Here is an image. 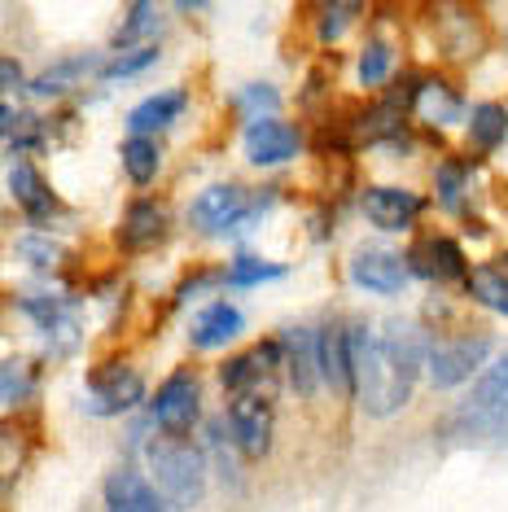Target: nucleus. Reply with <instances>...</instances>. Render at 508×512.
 Returning a JSON list of instances; mask_svg holds the SVG:
<instances>
[{"instance_id": "1", "label": "nucleus", "mask_w": 508, "mask_h": 512, "mask_svg": "<svg viewBox=\"0 0 508 512\" xmlns=\"http://www.w3.org/2000/svg\"><path fill=\"white\" fill-rule=\"evenodd\" d=\"M346 333H351V364H355V403H360L368 416H377V421L403 412V407L412 403V390L417 386L399 377V368L381 351L377 329L364 320H351Z\"/></svg>"}, {"instance_id": "2", "label": "nucleus", "mask_w": 508, "mask_h": 512, "mask_svg": "<svg viewBox=\"0 0 508 512\" xmlns=\"http://www.w3.org/2000/svg\"><path fill=\"white\" fill-rule=\"evenodd\" d=\"M281 184H263L259 193L241 189V184H211L189 202V228L202 237H233V232L259 224L276 206Z\"/></svg>"}, {"instance_id": "3", "label": "nucleus", "mask_w": 508, "mask_h": 512, "mask_svg": "<svg viewBox=\"0 0 508 512\" xmlns=\"http://www.w3.org/2000/svg\"><path fill=\"white\" fill-rule=\"evenodd\" d=\"M443 434L460 438H500L508 434V351L473 381V390L460 399L443 421Z\"/></svg>"}, {"instance_id": "4", "label": "nucleus", "mask_w": 508, "mask_h": 512, "mask_svg": "<svg viewBox=\"0 0 508 512\" xmlns=\"http://www.w3.org/2000/svg\"><path fill=\"white\" fill-rule=\"evenodd\" d=\"M145 464L149 477L163 495H171L180 508H198L206 495V456L189 438H167L154 434L145 442Z\"/></svg>"}, {"instance_id": "5", "label": "nucleus", "mask_w": 508, "mask_h": 512, "mask_svg": "<svg viewBox=\"0 0 508 512\" xmlns=\"http://www.w3.org/2000/svg\"><path fill=\"white\" fill-rule=\"evenodd\" d=\"M425 31H430L434 57L452 66H465L487 49V22L469 0H425Z\"/></svg>"}, {"instance_id": "6", "label": "nucleus", "mask_w": 508, "mask_h": 512, "mask_svg": "<svg viewBox=\"0 0 508 512\" xmlns=\"http://www.w3.org/2000/svg\"><path fill=\"white\" fill-rule=\"evenodd\" d=\"M495 342L487 329H447L434 337L430 346V364H425V377H430L434 390H456L491 359Z\"/></svg>"}, {"instance_id": "7", "label": "nucleus", "mask_w": 508, "mask_h": 512, "mask_svg": "<svg viewBox=\"0 0 508 512\" xmlns=\"http://www.w3.org/2000/svg\"><path fill=\"white\" fill-rule=\"evenodd\" d=\"M149 416H154L158 434L167 438H189L202 421V381L193 368H176L167 372L154 386V399H149Z\"/></svg>"}, {"instance_id": "8", "label": "nucleus", "mask_w": 508, "mask_h": 512, "mask_svg": "<svg viewBox=\"0 0 508 512\" xmlns=\"http://www.w3.org/2000/svg\"><path fill=\"white\" fill-rule=\"evenodd\" d=\"M145 403V377L123 359H106V364H92L84 381V407L88 416H127Z\"/></svg>"}, {"instance_id": "9", "label": "nucleus", "mask_w": 508, "mask_h": 512, "mask_svg": "<svg viewBox=\"0 0 508 512\" xmlns=\"http://www.w3.org/2000/svg\"><path fill=\"white\" fill-rule=\"evenodd\" d=\"M224 416H228V429H233V442H237L241 456L246 460L268 456L272 442H276V403H272V394H259V390L228 394Z\"/></svg>"}, {"instance_id": "10", "label": "nucleus", "mask_w": 508, "mask_h": 512, "mask_svg": "<svg viewBox=\"0 0 508 512\" xmlns=\"http://www.w3.org/2000/svg\"><path fill=\"white\" fill-rule=\"evenodd\" d=\"M403 254H408L412 276L425 285H465L473 272L465 246L456 237H447V232H425Z\"/></svg>"}, {"instance_id": "11", "label": "nucleus", "mask_w": 508, "mask_h": 512, "mask_svg": "<svg viewBox=\"0 0 508 512\" xmlns=\"http://www.w3.org/2000/svg\"><path fill=\"white\" fill-rule=\"evenodd\" d=\"M285 372V346L281 337H263L259 346H250V351H241L233 359H224L219 364V386H224L228 394H272L276 377Z\"/></svg>"}, {"instance_id": "12", "label": "nucleus", "mask_w": 508, "mask_h": 512, "mask_svg": "<svg viewBox=\"0 0 508 512\" xmlns=\"http://www.w3.org/2000/svg\"><path fill=\"white\" fill-rule=\"evenodd\" d=\"M425 211H430V197L403 189V184H364L360 189V215L377 232H412Z\"/></svg>"}, {"instance_id": "13", "label": "nucleus", "mask_w": 508, "mask_h": 512, "mask_svg": "<svg viewBox=\"0 0 508 512\" xmlns=\"http://www.w3.org/2000/svg\"><path fill=\"white\" fill-rule=\"evenodd\" d=\"M346 281H351L360 294H377V298H395L408 289L412 267L408 254L399 250H381V246H360L346 259Z\"/></svg>"}, {"instance_id": "14", "label": "nucleus", "mask_w": 508, "mask_h": 512, "mask_svg": "<svg viewBox=\"0 0 508 512\" xmlns=\"http://www.w3.org/2000/svg\"><path fill=\"white\" fill-rule=\"evenodd\" d=\"M469 101L460 84H452L447 75H417V92H412V119L425 123L430 132H447V127H465L469 123Z\"/></svg>"}, {"instance_id": "15", "label": "nucleus", "mask_w": 508, "mask_h": 512, "mask_svg": "<svg viewBox=\"0 0 508 512\" xmlns=\"http://www.w3.org/2000/svg\"><path fill=\"white\" fill-rule=\"evenodd\" d=\"M5 184H9V197L18 202V211H22V219H27L31 228L49 232V224H57L62 202H57V193L49 189V180H44V171L36 167V162L14 158L9 162V171H5Z\"/></svg>"}, {"instance_id": "16", "label": "nucleus", "mask_w": 508, "mask_h": 512, "mask_svg": "<svg viewBox=\"0 0 508 512\" xmlns=\"http://www.w3.org/2000/svg\"><path fill=\"white\" fill-rule=\"evenodd\" d=\"M241 149H246L250 167H281V162H294L303 154V127L276 119V114L250 119L241 132Z\"/></svg>"}, {"instance_id": "17", "label": "nucleus", "mask_w": 508, "mask_h": 512, "mask_svg": "<svg viewBox=\"0 0 508 512\" xmlns=\"http://www.w3.org/2000/svg\"><path fill=\"white\" fill-rule=\"evenodd\" d=\"M171 232V211L163 197H136V202L123 206V219H119V241L123 254H149L154 246H163Z\"/></svg>"}, {"instance_id": "18", "label": "nucleus", "mask_w": 508, "mask_h": 512, "mask_svg": "<svg viewBox=\"0 0 508 512\" xmlns=\"http://www.w3.org/2000/svg\"><path fill=\"white\" fill-rule=\"evenodd\" d=\"M276 337H281V346H285V377H290L294 394L303 403H311L320 390H325V377H320L316 329H311V324H285Z\"/></svg>"}, {"instance_id": "19", "label": "nucleus", "mask_w": 508, "mask_h": 512, "mask_svg": "<svg viewBox=\"0 0 508 512\" xmlns=\"http://www.w3.org/2000/svg\"><path fill=\"white\" fill-rule=\"evenodd\" d=\"M106 512H184L176 499L158 491L149 477H141L132 464H119V469L106 473Z\"/></svg>"}, {"instance_id": "20", "label": "nucleus", "mask_w": 508, "mask_h": 512, "mask_svg": "<svg viewBox=\"0 0 508 512\" xmlns=\"http://www.w3.org/2000/svg\"><path fill=\"white\" fill-rule=\"evenodd\" d=\"M377 337H381V351L390 355V364L399 368V377L417 386V377L430 364V346H434L430 329H421L417 320H386Z\"/></svg>"}, {"instance_id": "21", "label": "nucleus", "mask_w": 508, "mask_h": 512, "mask_svg": "<svg viewBox=\"0 0 508 512\" xmlns=\"http://www.w3.org/2000/svg\"><path fill=\"white\" fill-rule=\"evenodd\" d=\"M316 346H320V377L333 399H355V364H351V333L346 324L329 320L316 329Z\"/></svg>"}, {"instance_id": "22", "label": "nucleus", "mask_w": 508, "mask_h": 512, "mask_svg": "<svg viewBox=\"0 0 508 512\" xmlns=\"http://www.w3.org/2000/svg\"><path fill=\"white\" fill-rule=\"evenodd\" d=\"M241 329H246V316H241V307L233 302H211V307H202L198 316L189 324V346L193 351H224L228 342H237Z\"/></svg>"}, {"instance_id": "23", "label": "nucleus", "mask_w": 508, "mask_h": 512, "mask_svg": "<svg viewBox=\"0 0 508 512\" xmlns=\"http://www.w3.org/2000/svg\"><path fill=\"white\" fill-rule=\"evenodd\" d=\"M101 57L97 53H79V57H62V62H53V66H44V71L31 79V97H40V101H62V97H71L75 88H84V79L88 75H101Z\"/></svg>"}, {"instance_id": "24", "label": "nucleus", "mask_w": 508, "mask_h": 512, "mask_svg": "<svg viewBox=\"0 0 508 512\" xmlns=\"http://www.w3.org/2000/svg\"><path fill=\"white\" fill-rule=\"evenodd\" d=\"M189 110V88H167V92H154V97H145L141 106L127 110V136H158L167 132L171 123L180 119V114Z\"/></svg>"}, {"instance_id": "25", "label": "nucleus", "mask_w": 508, "mask_h": 512, "mask_svg": "<svg viewBox=\"0 0 508 512\" xmlns=\"http://www.w3.org/2000/svg\"><path fill=\"white\" fill-rule=\"evenodd\" d=\"M465 141L473 154H495V149H504L508 141V106L504 101H478V106L469 110V123H465Z\"/></svg>"}, {"instance_id": "26", "label": "nucleus", "mask_w": 508, "mask_h": 512, "mask_svg": "<svg viewBox=\"0 0 508 512\" xmlns=\"http://www.w3.org/2000/svg\"><path fill=\"white\" fill-rule=\"evenodd\" d=\"M469 162L465 158H443L434 167V202L443 206L447 215H460V219H469Z\"/></svg>"}, {"instance_id": "27", "label": "nucleus", "mask_w": 508, "mask_h": 512, "mask_svg": "<svg viewBox=\"0 0 508 512\" xmlns=\"http://www.w3.org/2000/svg\"><path fill=\"white\" fill-rule=\"evenodd\" d=\"M119 167L136 189H149L158 180V171H163V149H158L154 136H127L119 145Z\"/></svg>"}, {"instance_id": "28", "label": "nucleus", "mask_w": 508, "mask_h": 512, "mask_svg": "<svg viewBox=\"0 0 508 512\" xmlns=\"http://www.w3.org/2000/svg\"><path fill=\"white\" fill-rule=\"evenodd\" d=\"M395 62H399V53H395V44L390 40H364V49L360 57H355V79H360V88L364 92H381L390 84V75H395Z\"/></svg>"}, {"instance_id": "29", "label": "nucleus", "mask_w": 508, "mask_h": 512, "mask_svg": "<svg viewBox=\"0 0 508 512\" xmlns=\"http://www.w3.org/2000/svg\"><path fill=\"white\" fill-rule=\"evenodd\" d=\"M465 294L478 302V307H487V311H495V316L508 320V267L478 263L465 281Z\"/></svg>"}, {"instance_id": "30", "label": "nucleus", "mask_w": 508, "mask_h": 512, "mask_svg": "<svg viewBox=\"0 0 508 512\" xmlns=\"http://www.w3.org/2000/svg\"><path fill=\"white\" fill-rule=\"evenodd\" d=\"M360 14H364V0H316V14H311L316 44H338Z\"/></svg>"}, {"instance_id": "31", "label": "nucleus", "mask_w": 508, "mask_h": 512, "mask_svg": "<svg viewBox=\"0 0 508 512\" xmlns=\"http://www.w3.org/2000/svg\"><path fill=\"white\" fill-rule=\"evenodd\" d=\"M0 127H5L9 154H36V149L49 141V127H44L31 110H14L9 101H5V110H0Z\"/></svg>"}, {"instance_id": "32", "label": "nucleus", "mask_w": 508, "mask_h": 512, "mask_svg": "<svg viewBox=\"0 0 508 512\" xmlns=\"http://www.w3.org/2000/svg\"><path fill=\"white\" fill-rule=\"evenodd\" d=\"M158 36V5L154 0H132L127 5V18L114 27V53L119 49H136V44H154Z\"/></svg>"}, {"instance_id": "33", "label": "nucleus", "mask_w": 508, "mask_h": 512, "mask_svg": "<svg viewBox=\"0 0 508 512\" xmlns=\"http://www.w3.org/2000/svg\"><path fill=\"white\" fill-rule=\"evenodd\" d=\"M290 272L285 263H272V259H259V254H233L224 267V285L228 289H254V285H268V281H281Z\"/></svg>"}, {"instance_id": "34", "label": "nucleus", "mask_w": 508, "mask_h": 512, "mask_svg": "<svg viewBox=\"0 0 508 512\" xmlns=\"http://www.w3.org/2000/svg\"><path fill=\"white\" fill-rule=\"evenodd\" d=\"M158 57H163L158 40H154V44H136V49H119L106 66H101L97 84H123V79H136V75H145L149 66L158 62Z\"/></svg>"}, {"instance_id": "35", "label": "nucleus", "mask_w": 508, "mask_h": 512, "mask_svg": "<svg viewBox=\"0 0 508 512\" xmlns=\"http://www.w3.org/2000/svg\"><path fill=\"white\" fill-rule=\"evenodd\" d=\"M31 394H36V368H31L27 359L9 355L5 364H0V399H5V412H18Z\"/></svg>"}, {"instance_id": "36", "label": "nucleus", "mask_w": 508, "mask_h": 512, "mask_svg": "<svg viewBox=\"0 0 508 512\" xmlns=\"http://www.w3.org/2000/svg\"><path fill=\"white\" fill-rule=\"evenodd\" d=\"M14 254L22 263H31V267H40V272H49V267H57L62 263V241H53L44 228H36V232H22V237L14 241Z\"/></svg>"}, {"instance_id": "37", "label": "nucleus", "mask_w": 508, "mask_h": 512, "mask_svg": "<svg viewBox=\"0 0 508 512\" xmlns=\"http://www.w3.org/2000/svg\"><path fill=\"white\" fill-rule=\"evenodd\" d=\"M219 285H224V267H193L189 276H180L176 294H171V307H189V302H198L202 294H211Z\"/></svg>"}, {"instance_id": "38", "label": "nucleus", "mask_w": 508, "mask_h": 512, "mask_svg": "<svg viewBox=\"0 0 508 512\" xmlns=\"http://www.w3.org/2000/svg\"><path fill=\"white\" fill-rule=\"evenodd\" d=\"M237 110H241V119H268V114L281 110V92H276L272 84H246L237 92Z\"/></svg>"}, {"instance_id": "39", "label": "nucleus", "mask_w": 508, "mask_h": 512, "mask_svg": "<svg viewBox=\"0 0 508 512\" xmlns=\"http://www.w3.org/2000/svg\"><path fill=\"white\" fill-rule=\"evenodd\" d=\"M0 75H5V92H22V88H31V79L22 75V62H18V57H5V62H0Z\"/></svg>"}, {"instance_id": "40", "label": "nucleus", "mask_w": 508, "mask_h": 512, "mask_svg": "<svg viewBox=\"0 0 508 512\" xmlns=\"http://www.w3.org/2000/svg\"><path fill=\"white\" fill-rule=\"evenodd\" d=\"M206 5H211V0H176L180 14H193V9H206Z\"/></svg>"}, {"instance_id": "41", "label": "nucleus", "mask_w": 508, "mask_h": 512, "mask_svg": "<svg viewBox=\"0 0 508 512\" xmlns=\"http://www.w3.org/2000/svg\"><path fill=\"white\" fill-rule=\"evenodd\" d=\"M500 267H508V250H504V254H500Z\"/></svg>"}]
</instances>
